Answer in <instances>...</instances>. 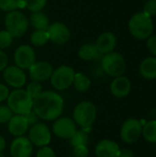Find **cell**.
Here are the masks:
<instances>
[{
	"mask_svg": "<svg viewBox=\"0 0 156 157\" xmlns=\"http://www.w3.org/2000/svg\"><path fill=\"white\" fill-rule=\"evenodd\" d=\"M88 141H89V138L85 130L76 131L75 133L70 139V143L73 147H75L78 145H87Z\"/></svg>",
	"mask_w": 156,
	"mask_h": 157,
	"instance_id": "cell-27",
	"label": "cell"
},
{
	"mask_svg": "<svg viewBox=\"0 0 156 157\" xmlns=\"http://www.w3.org/2000/svg\"><path fill=\"white\" fill-rule=\"evenodd\" d=\"M12 41L13 37L7 30H0V50L9 47Z\"/></svg>",
	"mask_w": 156,
	"mask_h": 157,
	"instance_id": "cell-29",
	"label": "cell"
},
{
	"mask_svg": "<svg viewBox=\"0 0 156 157\" xmlns=\"http://www.w3.org/2000/svg\"><path fill=\"white\" fill-rule=\"evenodd\" d=\"M7 128L9 132L14 136H22L28 131L29 125L25 116L15 115L12 116L10 121L7 122Z\"/></svg>",
	"mask_w": 156,
	"mask_h": 157,
	"instance_id": "cell-19",
	"label": "cell"
},
{
	"mask_svg": "<svg viewBox=\"0 0 156 157\" xmlns=\"http://www.w3.org/2000/svg\"><path fill=\"white\" fill-rule=\"evenodd\" d=\"M14 61L22 70L29 69L35 63V52L29 45H21L15 52Z\"/></svg>",
	"mask_w": 156,
	"mask_h": 157,
	"instance_id": "cell-11",
	"label": "cell"
},
{
	"mask_svg": "<svg viewBox=\"0 0 156 157\" xmlns=\"http://www.w3.org/2000/svg\"><path fill=\"white\" fill-rule=\"evenodd\" d=\"M74 70L66 65H62L52 72L51 75V83L57 90H65L69 88L74 82Z\"/></svg>",
	"mask_w": 156,
	"mask_h": 157,
	"instance_id": "cell-7",
	"label": "cell"
},
{
	"mask_svg": "<svg viewBox=\"0 0 156 157\" xmlns=\"http://www.w3.org/2000/svg\"><path fill=\"white\" fill-rule=\"evenodd\" d=\"M64 107L63 98L52 91L41 92L33 98L32 110L36 115L44 121H53L58 119L63 113Z\"/></svg>",
	"mask_w": 156,
	"mask_h": 157,
	"instance_id": "cell-1",
	"label": "cell"
},
{
	"mask_svg": "<svg viewBox=\"0 0 156 157\" xmlns=\"http://www.w3.org/2000/svg\"><path fill=\"white\" fill-rule=\"evenodd\" d=\"M26 7L31 12L40 11L46 5L47 0H24Z\"/></svg>",
	"mask_w": 156,
	"mask_h": 157,
	"instance_id": "cell-28",
	"label": "cell"
},
{
	"mask_svg": "<svg viewBox=\"0 0 156 157\" xmlns=\"http://www.w3.org/2000/svg\"><path fill=\"white\" fill-rule=\"evenodd\" d=\"M102 54L97 51L95 44L87 43L80 47L78 51V56L84 61H91L99 58Z\"/></svg>",
	"mask_w": 156,
	"mask_h": 157,
	"instance_id": "cell-22",
	"label": "cell"
},
{
	"mask_svg": "<svg viewBox=\"0 0 156 157\" xmlns=\"http://www.w3.org/2000/svg\"><path fill=\"white\" fill-rule=\"evenodd\" d=\"M5 81L15 88L22 87L26 83V75L23 70L17 66H6L3 74Z\"/></svg>",
	"mask_w": 156,
	"mask_h": 157,
	"instance_id": "cell-13",
	"label": "cell"
},
{
	"mask_svg": "<svg viewBox=\"0 0 156 157\" xmlns=\"http://www.w3.org/2000/svg\"><path fill=\"white\" fill-rule=\"evenodd\" d=\"M120 147L117 143L110 140H102L96 146L97 157H118Z\"/></svg>",
	"mask_w": 156,
	"mask_h": 157,
	"instance_id": "cell-18",
	"label": "cell"
},
{
	"mask_svg": "<svg viewBox=\"0 0 156 157\" xmlns=\"http://www.w3.org/2000/svg\"><path fill=\"white\" fill-rule=\"evenodd\" d=\"M6 30H7L12 37H21L29 28V21L25 15L19 11H10L5 18Z\"/></svg>",
	"mask_w": 156,
	"mask_h": 157,
	"instance_id": "cell-6",
	"label": "cell"
},
{
	"mask_svg": "<svg viewBox=\"0 0 156 157\" xmlns=\"http://www.w3.org/2000/svg\"><path fill=\"white\" fill-rule=\"evenodd\" d=\"M37 157H56V155L51 148L48 146H43L38 151Z\"/></svg>",
	"mask_w": 156,
	"mask_h": 157,
	"instance_id": "cell-34",
	"label": "cell"
},
{
	"mask_svg": "<svg viewBox=\"0 0 156 157\" xmlns=\"http://www.w3.org/2000/svg\"><path fill=\"white\" fill-rule=\"evenodd\" d=\"M131 81L125 76H118L112 81L110 85V91L116 98H124L131 92Z\"/></svg>",
	"mask_w": 156,
	"mask_h": 157,
	"instance_id": "cell-17",
	"label": "cell"
},
{
	"mask_svg": "<svg viewBox=\"0 0 156 157\" xmlns=\"http://www.w3.org/2000/svg\"><path fill=\"white\" fill-rule=\"evenodd\" d=\"M76 125L74 120L70 118H58L52 125L53 133L62 139H71L76 132Z\"/></svg>",
	"mask_w": 156,
	"mask_h": 157,
	"instance_id": "cell-10",
	"label": "cell"
},
{
	"mask_svg": "<svg viewBox=\"0 0 156 157\" xmlns=\"http://www.w3.org/2000/svg\"><path fill=\"white\" fill-rule=\"evenodd\" d=\"M74 88L79 92H85L88 90L91 85V81L87 75L82 73H75L73 82Z\"/></svg>",
	"mask_w": 156,
	"mask_h": 157,
	"instance_id": "cell-23",
	"label": "cell"
},
{
	"mask_svg": "<svg viewBox=\"0 0 156 157\" xmlns=\"http://www.w3.org/2000/svg\"><path fill=\"white\" fill-rule=\"evenodd\" d=\"M33 99L23 89H16L9 93L7 98V106L16 115H27L32 110Z\"/></svg>",
	"mask_w": 156,
	"mask_h": 157,
	"instance_id": "cell-3",
	"label": "cell"
},
{
	"mask_svg": "<svg viewBox=\"0 0 156 157\" xmlns=\"http://www.w3.org/2000/svg\"><path fill=\"white\" fill-rule=\"evenodd\" d=\"M49 34L47 30L36 29L30 36V41L35 46H42L49 40Z\"/></svg>",
	"mask_w": 156,
	"mask_h": 157,
	"instance_id": "cell-25",
	"label": "cell"
},
{
	"mask_svg": "<svg viewBox=\"0 0 156 157\" xmlns=\"http://www.w3.org/2000/svg\"><path fill=\"white\" fill-rule=\"evenodd\" d=\"M144 139L152 144L156 143V120H152L148 121L143 127L142 132Z\"/></svg>",
	"mask_w": 156,
	"mask_h": 157,
	"instance_id": "cell-24",
	"label": "cell"
},
{
	"mask_svg": "<svg viewBox=\"0 0 156 157\" xmlns=\"http://www.w3.org/2000/svg\"><path fill=\"white\" fill-rule=\"evenodd\" d=\"M89 150L87 145H78L74 147V157H87Z\"/></svg>",
	"mask_w": 156,
	"mask_h": 157,
	"instance_id": "cell-33",
	"label": "cell"
},
{
	"mask_svg": "<svg viewBox=\"0 0 156 157\" xmlns=\"http://www.w3.org/2000/svg\"><path fill=\"white\" fill-rule=\"evenodd\" d=\"M30 24L36 29L47 30L50 26V21L46 14L41 11H37L30 15Z\"/></svg>",
	"mask_w": 156,
	"mask_h": 157,
	"instance_id": "cell-21",
	"label": "cell"
},
{
	"mask_svg": "<svg viewBox=\"0 0 156 157\" xmlns=\"http://www.w3.org/2000/svg\"><path fill=\"white\" fill-rule=\"evenodd\" d=\"M25 117H26V119H27V121L29 122V125H34L35 123H37V121H38V118H39L33 110H31L27 115H25Z\"/></svg>",
	"mask_w": 156,
	"mask_h": 157,
	"instance_id": "cell-37",
	"label": "cell"
},
{
	"mask_svg": "<svg viewBox=\"0 0 156 157\" xmlns=\"http://www.w3.org/2000/svg\"><path fill=\"white\" fill-rule=\"evenodd\" d=\"M9 96V89L6 86L0 84V102L7 99Z\"/></svg>",
	"mask_w": 156,
	"mask_h": 157,
	"instance_id": "cell-36",
	"label": "cell"
},
{
	"mask_svg": "<svg viewBox=\"0 0 156 157\" xmlns=\"http://www.w3.org/2000/svg\"><path fill=\"white\" fill-rule=\"evenodd\" d=\"M101 66L106 74L112 77L121 76L126 71L124 57L119 52H109L101 58Z\"/></svg>",
	"mask_w": 156,
	"mask_h": 157,
	"instance_id": "cell-5",
	"label": "cell"
},
{
	"mask_svg": "<svg viewBox=\"0 0 156 157\" xmlns=\"http://www.w3.org/2000/svg\"><path fill=\"white\" fill-rule=\"evenodd\" d=\"M73 115L75 123L84 129H89L97 118V108L90 101H83L75 107Z\"/></svg>",
	"mask_w": 156,
	"mask_h": 157,
	"instance_id": "cell-4",
	"label": "cell"
},
{
	"mask_svg": "<svg viewBox=\"0 0 156 157\" xmlns=\"http://www.w3.org/2000/svg\"><path fill=\"white\" fill-rule=\"evenodd\" d=\"M140 74L145 79H156V57H148L144 59L139 67Z\"/></svg>",
	"mask_w": 156,
	"mask_h": 157,
	"instance_id": "cell-20",
	"label": "cell"
},
{
	"mask_svg": "<svg viewBox=\"0 0 156 157\" xmlns=\"http://www.w3.org/2000/svg\"><path fill=\"white\" fill-rule=\"evenodd\" d=\"M118 157H134V154L132 153V151H131L130 149H121L119 152Z\"/></svg>",
	"mask_w": 156,
	"mask_h": 157,
	"instance_id": "cell-39",
	"label": "cell"
},
{
	"mask_svg": "<svg viewBox=\"0 0 156 157\" xmlns=\"http://www.w3.org/2000/svg\"><path fill=\"white\" fill-rule=\"evenodd\" d=\"M51 138L50 129L41 122H37L32 125L29 132V139L31 144L39 147L47 146L51 142Z\"/></svg>",
	"mask_w": 156,
	"mask_h": 157,
	"instance_id": "cell-9",
	"label": "cell"
},
{
	"mask_svg": "<svg viewBox=\"0 0 156 157\" xmlns=\"http://www.w3.org/2000/svg\"><path fill=\"white\" fill-rule=\"evenodd\" d=\"M13 116L12 110L8 106L1 105L0 106V123H7Z\"/></svg>",
	"mask_w": 156,
	"mask_h": 157,
	"instance_id": "cell-31",
	"label": "cell"
},
{
	"mask_svg": "<svg viewBox=\"0 0 156 157\" xmlns=\"http://www.w3.org/2000/svg\"><path fill=\"white\" fill-rule=\"evenodd\" d=\"M7 63H8V58L6 54L0 50V71L4 70L7 66Z\"/></svg>",
	"mask_w": 156,
	"mask_h": 157,
	"instance_id": "cell-38",
	"label": "cell"
},
{
	"mask_svg": "<svg viewBox=\"0 0 156 157\" xmlns=\"http://www.w3.org/2000/svg\"><path fill=\"white\" fill-rule=\"evenodd\" d=\"M24 7H26L24 0H0V9L4 11L10 12Z\"/></svg>",
	"mask_w": 156,
	"mask_h": 157,
	"instance_id": "cell-26",
	"label": "cell"
},
{
	"mask_svg": "<svg viewBox=\"0 0 156 157\" xmlns=\"http://www.w3.org/2000/svg\"><path fill=\"white\" fill-rule=\"evenodd\" d=\"M149 17H154L156 15V0H148L143 6V11Z\"/></svg>",
	"mask_w": 156,
	"mask_h": 157,
	"instance_id": "cell-32",
	"label": "cell"
},
{
	"mask_svg": "<svg viewBox=\"0 0 156 157\" xmlns=\"http://www.w3.org/2000/svg\"><path fill=\"white\" fill-rule=\"evenodd\" d=\"M117 44V38L111 32H104L99 35L95 43L97 51L101 54H107L115 49Z\"/></svg>",
	"mask_w": 156,
	"mask_h": 157,
	"instance_id": "cell-16",
	"label": "cell"
},
{
	"mask_svg": "<svg viewBox=\"0 0 156 157\" xmlns=\"http://www.w3.org/2000/svg\"><path fill=\"white\" fill-rule=\"evenodd\" d=\"M49 39L56 44H64L70 38V30L68 27L62 22H54L47 29Z\"/></svg>",
	"mask_w": 156,
	"mask_h": 157,
	"instance_id": "cell-12",
	"label": "cell"
},
{
	"mask_svg": "<svg viewBox=\"0 0 156 157\" xmlns=\"http://www.w3.org/2000/svg\"><path fill=\"white\" fill-rule=\"evenodd\" d=\"M147 48L156 57V35L151 36L147 39Z\"/></svg>",
	"mask_w": 156,
	"mask_h": 157,
	"instance_id": "cell-35",
	"label": "cell"
},
{
	"mask_svg": "<svg viewBox=\"0 0 156 157\" xmlns=\"http://www.w3.org/2000/svg\"><path fill=\"white\" fill-rule=\"evenodd\" d=\"M6 148V141L3 136L0 135V153H3Z\"/></svg>",
	"mask_w": 156,
	"mask_h": 157,
	"instance_id": "cell-40",
	"label": "cell"
},
{
	"mask_svg": "<svg viewBox=\"0 0 156 157\" xmlns=\"http://www.w3.org/2000/svg\"><path fill=\"white\" fill-rule=\"evenodd\" d=\"M143 132V125L140 121L136 119H128L124 121L120 129V137L126 144L136 143Z\"/></svg>",
	"mask_w": 156,
	"mask_h": 157,
	"instance_id": "cell-8",
	"label": "cell"
},
{
	"mask_svg": "<svg viewBox=\"0 0 156 157\" xmlns=\"http://www.w3.org/2000/svg\"><path fill=\"white\" fill-rule=\"evenodd\" d=\"M131 34L138 40H147L154 31V23L151 17L144 12L134 14L129 21Z\"/></svg>",
	"mask_w": 156,
	"mask_h": 157,
	"instance_id": "cell-2",
	"label": "cell"
},
{
	"mask_svg": "<svg viewBox=\"0 0 156 157\" xmlns=\"http://www.w3.org/2000/svg\"><path fill=\"white\" fill-rule=\"evenodd\" d=\"M32 144L29 138L18 136L10 145V155L12 157H30L32 154Z\"/></svg>",
	"mask_w": 156,
	"mask_h": 157,
	"instance_id": "cell-14",
	"label": "cell"
},
{
	"mask_svg": "<svg viewBox=\"0 0 156 157\" xmlns=\"http://www.w3.org/2000/svg\"><path fill=\"white\" fill-rule=\"evenodd\" d=\"M52 66L47 62L34 63L29 68V77L34 82H42L49 79L52 74Z\"/></svg>",
	"mask_w": 156,
	"mask_h": 157,
	"instance_id": "cell-15",
	"label": "cell"
},
{
	"mask_svg": "<svg viewBox=\"0 0 156 157\" xmlns=\"http://www.w3.org/2000/svg\"><path fill=\"white\" fill-rule=\"evenodd\" d=\"M26 91L31 97V98L33 99V98H35L36 97H38L42 92V87H41V86L40 85L39 82L32 81L30 84H29Z\"/></svg>",
	"mask_w": 156,
	"mask_h": 157,
	"instance_id": "cell-30",
	"label": "cell"
},
{
	"mask_svg": "<svg viewBox=\"0 0 156 157\" xmlns=\"http://www.w3.org/2000/svg\"><path fill=\"white\" fill-rule=\"evenodd\" d=\"M0 157H5V155H4V154H3V153H0Z\"/></svg>",
	"mask_w": 156,
	"mask_h": 157,
	"instance_id": "cell-41",
	"label": "cell"
},
{
	"mask_svg": "<svg viewBox=\"0 0 156 157\" xmlns=\"http://www.w3.org/2000/svg\"><path fill=\"white\" fill-rule=\"evenodd\" d=\"M67 157H74V156H67Z\"/></svg>",
	"mask_w": 156,
	"mask_h": 157,
	"instance_id": "cell-42",
	"label": "cell"
}]
</instances>
